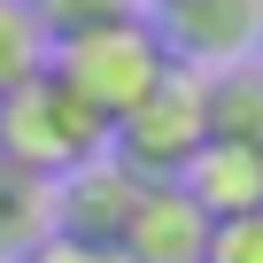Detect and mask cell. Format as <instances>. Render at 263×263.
<instances>
[{"mask_svg":"<svg viewBox=\"0 0 263 263\" xmlns=\"http://www.w3.org/2000/svg\"><path fill=\"white\" fill-rule=\"evenodd\" d=\"M47 78L70 85L101 124H116V116H132L171 78V54H163V39H155L147 16H124V24H93V31L54 39L47 47Z\"/></svg>","mask_w":263,"mask_h":263,"instance_id":"cell-1","label":"cell"},{"mask_svg":"<svg viewBox=\"0 0 263 263\" xmlns=\"http://www.w3.org/2000/svg\"><path fill=\"white\" fill-rule=\"evenodd\" d=\"M108 147V124L54 78H31L16 93H0V163H16L31 178H70L78 163H93Z\"/></svg>","mask_w":263,"mask_h":263,"instance_id":"cell-2","label":"cell"},{"mask_svg":"<svg viewBox=\"0 0 263 263\" xmlns=\"http://www.w3.org/2000/svg\"><path fill=\"white\" fill-rule=\"evenodd\" d=\"M209 147V108H201V70H178L132 108L108 124V155L132 171V178H147V186H171L194 155Z\"/></svg>","mask_w":263,"mask_h":263,"instance_id":"cell-3","label":"cell"},{"mask_svg":"<svg viewBox=\"0 0 263 263\" xmlns=\"http://www.w3.org/2000/svg\"><path fill=\"white\" fill-rule=\"evenodd\" d=\"M147 24L178 70H224L263 54V0H155Z\"/></svg>","mask_w":263,"mask_h":263,"instance_id":"cell-4","label":"cell"},{"mask_svg":"<svg viewBox=\"0 0 263 263\" xmlns=\"http://www.w3.org/2000/svg\"><path fill=\"white\" fill-rule=\"evenodd\" d=\"M140 194H147V178H132V171L101 147V155L78 163L70 178H54V232H62V240L116 248V240H124V217H132Z\"/></svg>","mask_w":263,"mask_h":263,"instance_id":"cell-5","label":"cell"},{"mask_svg":"<svg viewBox=\"0 0 263 263\" xmlns=\"http://www.w3.org/2000/svg\"><path fill=\"white\" fill-rule=\"evenodd\" d=\"M124 263H209V217L186 201V186H147L124 217V240H116Z\"/></svg>","mask_w":263,"mask_h":263,"instance_id":"cell-6","label":"cell"},{"mask_svg":"<svg viewBox=\"0 0 263 263\" xmlns=\"http://www.w3.org/2000/svg\"><path fill=\"white\" fill-rule=\"evenodd\" d=\"M186 201L209 217V224H232V217H255L263 209V155L232 147V140H209L186 171H178Z\"/></svg>","mask_w":263,"mask_h":263,"instance_id":"cell-7","label":"cell"},{"mask_svg":"<svg viewBox=\"0 0 263 263\" xmlns=\"http://www.w3.org/2000/svg\"><path fill=\"white\" fill-rule=\"evenodd\" d=\"M201 108H209V140H232V147L263 155V54L201 70Z\"/></svg>","mask_w":263,"mask_h":263,"instance_id":"cell-8","label":"cell"},{"mask_svg":"<svg viewBox=\"0 0 263 263\" xmlns=\"http://www.w3.org/2000/svg\"><path fill=\"white\" fill-rule=\"evenodd\" d=\"M47 232H54V186L0 163V263H24Z\"/></svg>","mask_w":263,"mask_h":263,"instance_id":"cell-9","label":"cell"},{"mask_svg":"<svg viewBox=\"0 0 263 263\" xmlns=\"http://www.w3.org/2000/svg\"><path fill=\"white\" fill-rule=\"evenodd\" d=\"M47 47H54V39L39 31V16L24 8V0H0V93L47 78Z\"/></svg>","mask_w":263,"mask_h":263,"instance_id":"cell-10","label":"cell"},{"mask_svg":"<svg viewBox=\"0 0 263 263\" xmlns=\"http://www.w3.org/2000/svg\"><path fill=\"white\" fill-rule=\"evenodd\" d=\"M39 16L47 39H70V31H93V24H124V16H147V0H24Z\"/></svg>","mask_w":263,"mask_h":263,"instance_id":"cell-11","label":"cell"},{"mask_svg":"<svg viewBox=\"0 0 263 263\" xmlns=\"http://www.w3.org/2000/svg\"><path fill=\"white\" fill-rule=\"evenodd\" d=\"M209 263H263V209L232 217V224H209Z\"/></svg>","mask_w":263,"mask_h":263,"instance_id":"cell-12","label":"cell"},{"mask_svg":"<svg viewBox=\"0 0 263 263\" xmlns=\"http://www.w3.org/2000/svg\"><path fill=\"white\" fill-rule=\"evenodd\" d=\"M24 263H124L116 248H93V240H62V232H47Z\"/></svg>","mask_w":263,"mask_h":263,"instance_id":"cell-13","label":"cell"},{"mask_svg":"<svg viewBox=\"0 0 263 263\" xmlns=\"http://www.w3.org/2000/svg\"><path fill=\"white\" fill-rule=\"evenodd\" d=\"M147 8H155V0H147Z\"/></svg>","mask_w":263,"mask_h":263,"instance_id":"cell-14","label":"cell"}]
</instances>
